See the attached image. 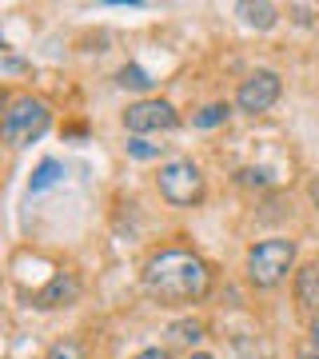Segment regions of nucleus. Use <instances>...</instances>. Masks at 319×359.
<instances>
[{"label": "nucleus", "instance_id": "1a4fd4ad", "mask_svg": "<svg viewBox=\"0 0 319 359\" xmlns=\"http://www.w3.org/2000/svg\"><path fill=\"white\" fill-rule=\"evenodd\" d=\"M236 13L243 16V25H247V28H259V32L280 20V8H276V4H268V0H259V4L243 0V4H236Z\"/></svg>", "mask_w": 319, "mask_h": 359}, {"label": "nucleus", "instance_id": "f8f14e48", "mask_svg": "<svg viewBox=\"0 0 319 359\" xmlns=\"http://www.w3.org/2000/svg\"><path fill=\"white\" fill-rule=\"evenodd\" d=\"M120 84H124V88H136V92L152 88V80H148V72H144V68H136V65H128L124 72H120Z\"/></svg>", "mask_w": 319, "mask_h": 359}, {"label": "nucleus", "instance_id": "0eeeda50", "mask_svg": "<svg viewBox=\"0 0 319 359\" xmlns=\"http://www.w3.org/2000/svg\"><path fill=\"white\" fill-rule=\"evenodd\" d=\"M80 299V280L72 271H60V276H52L36 295H32V308L40 311H52V308H72Z\"/></svg>", "mask_w": 319, "mask_h": 359}, {"label": "nucleus", "instance_id": "4be33fe9", "mask_svg": "<svg viewBox=\"0 0 319 359\" xmlns=\"http://www.w3.org/2000/svg\"><path fill=\"white\" fill-rule=\"evenodd\" d=\"M295 359H319V355H315V351H299Z\"/></svg>", "mask_w": 319, "mask_h": 359}, {"label": "nucleus", "instance_id": "a211bd4d", "mask_svg": "<svg viewBox=\"0 0 319 359\" xmlns=\"http://www.w3.org/2000/svg\"><path fill=\"white\" fill-rule=\"evenodd\" d=\"M136 359H168V351H164V347H144Z\"/></svg>", "mask_w": 319, "mask_h": 359}, {"label": "nucleus", "instance_id": "9b49d317", "mask_svg": "<svg viewBox=\"0 0 319 359\" xmlns=\"http://www.w3.org/2000/svg\"><path fill=\"white\" fill-rule=\"evenodd\" d=\"M228 120V104H208L204 112H196V128H216Z\"/></svg>", "mask_w": 319, "mask_h": 359}, {"label": "nucleus", "instance_id": "6e6552de", "mask_svg": "<svg viewBox=\"0 0 319 359\" xmlns=\"http://www.w3.org/2000/svg\"><path fill=\"white\" fill-rule=\"evenodd\" d=\"M295 304L311 316H319V259H311L295 271Z\"/></svg>", "mask_w": 319, "mask_h": 359}, {"label": "nucleus", "instance_id": "f03ea898", "mask_svg": "<svg viewBox=\"0 0 319 359\" xmlns=\"http://www.w3.org/2000/svg\"><path fill=\"white\" fill-rule=\"evenodd\" d=\"M48 120H52V112L44 100H36V96H16V100H8V112H4V140L13 144V148H25V144L44 136Z\"/></svg>", "mask_w": 319, "mask_h": 359}, {"label": "nucleus", "instance_id": "5701e85b", "mask_svg": "<svg viewBox=\"0 0 319 359\" xmlns=\"http://www.w3.org/2000/svg\"><path fill=\"white\" fill-rule=\"evenodd\" d=\"M188 359H212V355H204V351H196V355H188Z\"/></svg>", "mask_w": 319, "mask_h": 359}, {"label": "nucleus", "instance_id": "ddd939ff", "mask_svg": "<svg viewBox=\"0 0 319 359\" xmlns=\"http://www.w3.org/2000/svg\"><path fill=\"white\" fill-rule=\"evenodd\" d=\"M128 156H132V160H156V156H160V144H148L144 136H132V140H128Z\"/></svg>", "mask_w": 319, "mask_h": 359}, {"label": "nucleus", "instance_id": "39448f33", "mask_svg": "<svg viewBox=\"0 0 319 359\" xmlns=\"http://www.w3.org/2000/svg\"><path fill=\"white\" fill-rule=\"evenodd\" d=\"M280 92H283V84H280V76H276V72H268V68H255L252 76L240 84V92H236V108H240V112H247V116H264V112H271V108H276Z\"/></svg>", "mask_w": 319, "mask_h": 359}, {"label": "nucleus", "instance_id": "6ab92c4d", "mask_svg": "<svg viewBox=\"0 0 319 359\" xmlns=\"http://www.w3.org/2000/svg\"><path fill=\"white\" fill-rule=\"evenodd\" d=\"M292 13H295V20H299V25H311V8H307V4H295Z\"/></svg>", "mask_w": 319, "mask_h": 359}, {"label": "nucleus", "instance_id": "9d476101", "mask_svg": "<svg viewBox=\"0 0 319 359\" xmlns=\"http://www.w3.org/2000/svg\"><path fill=\"white\" fill-rule=\"evenodd\" d=\"M60 176H64V168L56 164V160H44V164L32 172V184H28V188H32V192H44L52 184H60Z\"/></svg>", "mask_w": 319, "mask_h": 359}, {"label": "nucleus", "instance_id": "423d86ee", "mask_svg": "<svg viewBox=\"0 0 319 359\" xmlns=\"http://www.w3.org/2000/svg\"><path fill=\"white\" fill-rule=\"evenodd\" d=\"M176 124L179 116L168 100H140L124 112V128L136 132V136H144V132H172Z\"/></svg>", "mask_w": 319, "mask_h": 359}, {"label": "nucleus", "instance_id": "aec40b11", "mask_svg": "<svg viewBox=\"0 0 319 359\" xmlns=\"http://www.w3.org/2000/svg\"><path fill=\"white\" fill-rule=\"evenodd\" d=\"M311 347H315V355H319V316L311 320Z\"/></svg>", "mask_w": 319, "mask_h": 359}, {"label": "nucleus", "instance_id": "dca6fc26", "mask_svg": "<svg viewBox=\"0 0 319 359\" xmlns=\"http://www.w3.org/2000/svg\"><path fill=\"white\" fill-rule=\"evenodd\" d=\"M240 184H268V172H259V168H243Z\"/></svg>", "mask_w": 319, "mask_h": 359}, {"label": "nucleus", "instance_id": "7ed1b4c3", "mask_svg": "<svg viewBox=\"0 0 319 359\" xmlns=\"http://www.w3.org/2000/svg\"><path fill=\"white\" fill-rule=\"evenodd\" d=\"M295 264V244L292 240H264L247 252V280L255 287H276Z\"/></svg>", "mask_w": 319, "mask_h": 359}, {"label": "nucleus", "instance_id": "f257e3e1", "mask_svg": "<svg viewBox=\"0 0 319 359\" xmlns=\"http://www.w3.org/2000/svg\"><path fill=\"white\" fill-rule=\"evenodd\" d=\"M212 287V271L188 248H164L144 264V292L160 304H196Z\"/></svg>", "mask_w": 319, "mask_h": 359}, {"label": "nucleus", "instance_id": "f3484780", "mask_svg": "<svg viewBox=\"0 0 319 359\" xmlns=\"http://www.w3.org/2000/svg\"><path fill=\"white\" fill-rule=\"evenodd\" d=\"M0 65H4V72H25V60H16V56H4V60H0Z\"/></svg>", "mask_w": 319, "mask_h": 359}, {"label": "nucleus", "instance_id": "2eb2a0df", "mask_svg": "<svg viewBox=\"0 0 319 359\" xmlns=\"http://www.w3.org/2000/svg\"><path fill=\"white\" fill-rule=\"evenodd\" d=\"M172 335H176V339H188V344H196V339L204 335V327H200V323H176V327H172Z\"/></svg>", "mask_w": 319, "mask_h": 359}, {"label": "nucleus", "instance_id": "20e7f679", "mask_svg": "<svg viewBox=\"0 0 319 359\" xmlns=\"http://www.w3.org/2000/svg\"><path fill=\"white\" fill-rule=\"evenodd\" d=\"M156 188H160V196L168 204L191 208V204H200V196H204V172L191 160H168L160 168V176H156Z\"/></svg>", "mask_w": 319, "mask_h": 359}, {"label": "nucleus", "instance_id": "412c9836", "mask_svg": "<svg viewBox=\"0 0 319 359\" xmlns=\"http://www.w3.org/2000/svg\"><path fill=\"white\" fill-rule=\"evenodd\" d=\"M311 204H315V208H319V176H315V180H311Z\"/></svg>", "mask_w": 319, "mask_h": 359}, {"label": "nucleus", "instance_id": "4468645a", "mask_svg": "<svg viewBox=\"0 0 319 359\" xmlns=\"http://www.w3.org/2000/svg\"><path fill=\"white\" fill-rule=\"evenodd\" d=\"M48 359H84V351H80L76 339H64V344H56L48 351Z\"/></svg>", "mask_w": 319, "mask_h": 359}]
</instances>
